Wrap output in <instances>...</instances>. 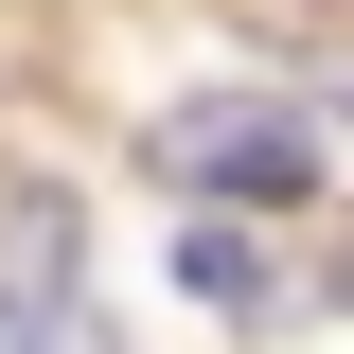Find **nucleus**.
<instances>
[{"instance_id":"1","label":"nucleus","mask_w":354,"mask_h":354,"mask_svg":"<svg viewBox=\"0 0 354 354\" xmlns=\"http://www.w3.org/2000/svg\"><path fill=\"white\" fill-rule=\"evenodd\" d=\"M160 177H177V195H230V213H301V195H319V124H301V106H177V124H160Z\"/></svg>"},{"instance_id":"2","label":"nucleus","mask_w":354,"mask_h":354,"mask_svg":"<svg viewBox=\"0 0 354 354\" xmlns=\"http://www.w3.org/2000/svg\"><path fill=\"white\" fill-rule=\"evenodd\" d=\"M0 319H18V354H88V319H71V213L53 195L0 213Z\"/></svg>"},{"instance_id":"3","label":"nucleus","mask_w":354,"mask_h":354,"mask_svg":"<svg viewBox=\"0 0 354 354\" xmlns=\"http://www.w3.org/2000/svg\"><path fill=\"white\" fill-rule=\"evenodd\" d=\"M177 283H195V301H248L266 266H248V230H177Z\"/></svg>"}]
</instances>
